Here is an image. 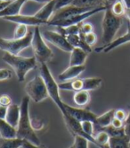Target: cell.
I'll return each instance as SVG.
<instances>
[{
	"label": "cell",
	"instance_id": "6da1fadb",
	"mask_svg": "<svg viewBox=\"0 0 130 148\" xmlns=\"http://www.w3.org/2000/svg\"><path fill=\"white\" fill-rule=\"evenodd\" d=\"M30 97L24 96L22 98V103H21V115H20V120L17 129V135L16 137L23 139V140L30 141V143L40 145L41 142L39 138L36 135L34 128L31 125V120L30 117V111H29V105H30Z\"/></svg>",
	"mask_w": 130,
	"mask_h": 148
},
{
	"label": "cell",
	"instance_id": "7a4b0ae2",
	"mask_svg": "<svg viewBox=\"0 0 130 148\" xmlns=\"http://www.w3.org/2000/svg\"><path fill=\"white\" fill-rule=\"evenodd\" d=\"M2 58L6 64L13 67L19 82H23L28 72L37 67V58L34 57L25 58L5 52Z\"/></svg>",
	"mask_w": 130,
	"mask_h": 148
},
{
	"label": "cell",
	"instance_id": "3957f363",
	"mask_svg": "<svg viewBox=\"0 0 130 148\" xmlns=\"http://www.w3.org/2000/svg\"><path fill=\"white\" fill-rule=\"evenodd\" d=\"M121 26V17L116 16L111 12L110 7L107 8L104 11V15L102 22V46L105 47L114 40V37L118 32L119 29Z\"/></svg>",
	"mask_w": 130,
	"mask_h": 148
},
{
	"label": "cell",
	"instance_id": "277c9868",
	"mask_svg": "<svg viewBox=\"0 0 130 148\" xmlns=\"http://www.w3.org/2000/svg\"><path fill=\"white\" fill-rule=\"evenodd\" d=\"M39 70H40V75L43 77V79L45 81L49 97L56 104V106L59 108V110L62 112V114L65 115L67 111L64 108V102L62 101L60 96L59 84L56 83L55 78L52 75L46 63H40Z\"/></svg>",
	"mask_w": 130,
	"mask_h": 148
},
{
	"label": "cell",
	"instance_id": "5b68a950",
	"mask_svg": "<svg viewBox=\"0 0 130 148\" xmlns=\"http://www.w3.org/2000/svg\"><path fill=\"white\" fill-rule=\"evenodd\" d=\"M31 46L35 58L39 63H47L53 58L54 53L52 49L46 44L42 34L39 30V26H36L33 32V38L31 41Z\"/></svg>",
	"mask_w": 130,
	"mask_h": 148
},
{
	"label": "cell",
	"instance_id": "8992f818",
	"mask_svg": "<svg viewBox=\"0 0 130 148\" xmlns=\"http://www.w3.org/2000/svg\"><path fill=\"white\" fill-rule=\"evenodd\" d=\"M102 80L100 77H90V78H76L71 81L63 82L59 84L60 90H66V91H73L79 92L82 90L86 91H94L98 89L102 85Z\"/></svg>",
	"mask_w": 130,
	"mask_h": 148
},
{
	"label": "cell",
	"instance_id": "52a82bcc",
	"mask_svg": "<svg viewBox=\"0 0 130 148\" xmlns=\"http://www.w3.org/2000/svg\"><path fill=\"white\" fill-rule=\"evenodd\" d=\"M33 32L29 33L22 39H4L0 37V49L13 55H19L22 50L31 46Z\"/></svg>",
	"mask_w": 130,
	"mask_h": 148
},
{
	"label": "cell",
	"instance_id": "ba28073f",
	"mask_svg": "<svg viewBox=\"0 0 130 148\" xmlns=\"http://www.w3.org/2000/svg\"><path fill=\"white\" fill-rule=\"evenodd\" d=\"M25 92L28 96L36 103L46 99L49 95L45 81L41 75H37L25 85Z\"/></svg>",
	"mask_w": 130,
	"mask_h": 148
},
{
	"label": "cell",
	"instance_id": "9c48e42d",
	"mask_svg": "<svg viewBox=\"0 0 130 148\" xmlns=\"http://www.w3.org/2000/svg\"><path fill=\"white\" fill-rule=\"evenodd\" d=\"M107 8H109V7H106V6L97 7V8H94V9H92L90 11L85 12L83 14H76L71 17H69V18H66V19H62V20L54 21V22H48L47 24L51 25V26H56V27H67V26H70V25L79 24L80 23H82L86 19L89 18V17H91L92 15L97 14L99 12L105 11Z\"/></svg>",
	"mask_w": 130,
	"mask_h": 148
},
{
	"label": "cell",
	"instance_id": "30bf717a",
	"mask_svg": "<svg viewBox=\"0 0 130 148\" xmlns=\"http://www.w3.org/2000/svg\"><path fill=\"white\" fill-rule=\"evenodd\" d=\"M42 36L46 41L52 43L54 46L60 49L61 50L65 51V52H71L74 49L70 42L68 41L66 36L63 35L62 33L54 32V31H49L46 30L42 32Z\"/></svg>",
	"mask_w": 130,
	"mask_h": 148
},
{
	"label": "cell",
	"instance_id": "8fae6325",
	"mask_svg": "<svg viewBox=\"0 0 130 148\" xmlns=\"http://www.w3.org/2000/svg\"><path fill=\"white\" fill-rule=\"evenodd\" d=\"M63 117L65 125H66V127H67V128L69 130V132H70L73 136H80L86 137V138H88L91 143L94 144L95 145L97 146L96 142H95V140H94V137L91 136H89L88 134H86L84 132L80 121L76 119L75 118H73L70 114H68V113H66L65 115H63Z\"/></svg>",
	"mask_w": 130,
	"mask_h": 148
},
{
	"label": "cell",
	"instance_id": "7c38bea8",
	"mask_svg": "<svg viewBox=\"0 0 130 148\" xmlns=\"http://www.w3.org/2000/svg\"><path fill=\"white\" fill-rule=\"evenodd\" d=\"M64 108L67 111L68 114H70L76 119H77L80 122L86 120H90V121H94L96 120L97 116L94 114V112L88 109H84V108H75L72 106L68 105V104L64 103Z\"/></svg>",
	"mask_w": 130,
	"mask_h": 148
},
{
	"label": "cell",
	"instance_id": "4fadbf2b",
	"mask_svg": "<svg viewBox=\"0 0 130 148\" xmlns=\"http://www.w3.org/2000/svg\"><path fill=\"white\" fill-rule=\"evenodd\" d=\"M6 21L13 22L17 24L22 23L27 26H39L42 24H47L45 21H43L35 15H28V14H17L13 16H8L3 18Z\"/></svg>",
	"mask_w": 130,
	"mask_h": 148
},
{
	"label": "cell",
	"instance_id": "5bb4252c",
	"mask_svg": "<svg viewBox=\"0 0 130 148\" xmlns=\"http://www.w3.org/2000/svg\"><path fill=\"white\" fill-rule=\"evenodd\" d=\"M127 42H130V25H129V23L127 24V32L124 34V35L114 40L110 44H109L105 47H97L96 49H94V51L97 52V53H100V52L108 53V52L113 50L114 49H116L121 45L126 44Z\"/></svg>",
	"mask_w": 130,
	"mask_h": 148
},
{
	"label": "cell",
	"instance_id": "9a60e30c",
	"mask_svg": "<svg viewBox=\"0 0 130 148\" xmlns=\"http://www.w3.org/2000/svg\"><path fill=\"white\" fill-rule=\"evenodd\" d=\"M86 70V66H70L58 75V79L63 82L71 81L79 77Z\"/></svg>",
	"mask_w": 130,
	"mask_h": 148
},
{
	"label": "cell",
	"instance_id": "2e32d148",
	"mask_svg": "<svg viewBox=\"0 0 130 148\" xmlns=\"http://www.w3.org/2000/svg\"><path fill=\"white\" fill-rule=\"evenodd\" d=\"M114 114H115V110L112 109V110L106 111L105 113H103L101 116H97L96 120L94 122V134L101 131L102 127L110 126L114 119Z\"/></svg>",
	"mask_w": 130,
	"mask_h": 148
},
{
	"label": "cell",
	"instance_id": "e0dca14e",
	"mask_svg": "<svg viewBox=\"0 0 130 148\" xmlns=\"http://www.w3.org/2000/svg\"><path fill=\"white\" fill-rule=\"evenodd\" d=\"M25 2L26 0H14V1H11L3 10L0 11V18L20 14V11L22 5L25 4Z\"/></svg>",
	"mask_w": 130,
	"mask_h": 148
},
{
	"label": "cell",
	"instance_id": "ac0fdd59",
	"mask_svg": "<svg viewBox=\"0 0 130 148\" xmlns=\"http://www.w3.org/2000/svg\"><path fill=\"white\" fill-rule=\"evenodd\" d=\"M55 11V0H50L49 2L45 3V5L41 7L40 9L34 14L38 18L45 21L46 23L52 18Z\"/></svg>",
	"mask_w": 130,
	"mask_h": 148
},
{
	"label": "cell",
	"instance_id": "d6986e66",
	"mask_svg": "<svg viewBox=\"0 0 130 148\" xmlns=\"http://www.w3.org/2000/svg\"><path fill=\"white\" fill-rule=\"evenodd\" d=\"M21 115V108L17 104H11L7 107V112L5 116V120L8 123L11 124L15 128L18 127L19 120Z\"/></svg>",
	"mask_w": 130,
	"mask_h": 148
},
{
	"label": "cell",
	"instance_id": "ffe728a7",
	"mask_svg": "<svg viewBox=\"0 0 130 148\" xmlns=\"http://www.w3.org/2000/svg\"><path fill=\"white\" fill-rule=\"evenodd\" d=\"M88 53L80 48H74L71 52L70 66H82L85 64Z\"/></svg>",
	"mask_w": 130,
	"mask_h": 148
},
{
	"label": "cell",
	"instance_id": "44dd1931",
	"mask_svg": "<svg viewBox=\"0 0 130 148\" xmlns=\"http://www.w3.org/2000/svg\"><path fill=\"white\" fill-rule=\"evenodd\" d=\"M17 135V129L9 124L4 119H0V136L5 138H14Z\"/></svg>",
	"mask_w": 130,
	"mask_h": 148
},
{
	"label": "cell",
	"instance_id": "7402d4cb",
	"mask_svg": "<svg viewBox=\"0 0 130 148\" xmlns=\"http://www.w3.org/2000/svg\"><path fill=\"white\" fill-rule=\"evenodd\" d=\"M108 145L110 148H130V137L127 135L110 137Z\"/></svg>",
	"mask_w": 130,
	"mask_h": 148
},
{
	"label": "cell",
	"instance_id": "603a6c76",
	"mask_svg": "<svg viewBox=\"0 0 130 148\" xmlns=\"http://www.w3.org/2000/svg\"><path fill=\"white\" fill-rule=\"evenodd\" d=\"M73 101L77 106L86 107L91 101V95L89 93V91L82 90L79 92H75L73 95Z\"/></svg>",
	"mask_w": 130,
	"mask_h": 148
},
{
	"label": "cell",
	"instance_id": "cb8c5ba5",
	"mask_svg": "<svg viewBox=\"0 0 130 148\" xmlns=\"http://www.w3.org/2000/svg\"><path fill=\"white\" fill-rule=\"evenodd\" d=\"M71 5L79 7H86L89 9H94L101 6L108 7L104 0H74Z\"/></svg>",
	"mask_w": 130,
	"mask_h": 148
},
{
	"label": "cell",
	"instance_id": "d4e9b609",
	"mask_svg": "<svg viewBox=\"0 0 130 148\" xmlns=\"http://www.w3.org/2000/svg\"><path fill=\"white\" fill-rule=\"evenodd\" d=\"M24 143L23 139L14 138H5L0 136V148H21Z\"/></svg>",
	"mask_w": 130,
	"mask_h": 148
},
{
	"label": "cell",
	"instance_id": "484cf974",
	"mask_svg": "<svg viewBox=\"0 0 130 148\" xmlns=\"http://www.w3.org/2000/svg\"><path fill=\"white\" fill-rule=\"evenodd\" d=\"M94 140L96 142V145L98 147L102 148L104 145H108L109 140H110V136L109 134L104 131V130H101V131L97 132L96 134L94 135Z\"/></svg>",
	"mask_w": 130,
	"mask_h": 148
},
{
	"label": "cell",
	"instance_id": "4316f807",
	"mask_svg": "<svg viewBox=\"0 0 130 148\" xmlns=\"http://www.w3.org/2000/svg\"><path fill=\"white\" fill-rule=\"evenodd\" d=\"M127 8V7L126 6V5L124 4L122 0H117V1L110 6V10L116 16L122 17L123 15L126 14Z\"/></svg>",
	"mask_w": 130,
	"mask_h": 148
},
{
	"label": "cell",
	"instance_id": "83f0119b",
	"mask_svg": "<svg viewBox=\"0 0 130 148\" xmlns=\"http://www.w3.org/2000/svg\"><path fill=\"white\" fill-rule=\"evenodd\" d=\"M58 28H59V32L62 33L64 36L76 35V34H79L80 32L79 24H74V25L67 26V27H58Z\"/></svg>",
	"mask_w": 130,
	"mask_h": 148
},
{
	"label": "cell",
	"instance_id": "f1b7e54d",
	"mask_svg": "<svg viewBox=\"0 0 130 148\" xmlns=\"http://www.w3.org/2000/svg\"><path fill=\"white\" fill-rule=\"evenodd\" d=\"M102 130H104L106 131L110 137H115V136H124L126 135V132H125V126L123 127H120V128H118V127H113L111 124L108 127H102Z\"/></svg>",
	"mask_w": 130,
	"mask_h": 148
},
{
	"label": "cell",
	"instance_id": "f546056e",
	"mask_svg": "<svg viewBox=\"0 0 130 148\" xmlns=\"http://www.w3.org/2000/svg\"><path fill=\"white\" fill-rule=\"evenodd\" d=\"M28 33H29L28 26L25 24L19 23V24H17V26L14 29L13 38V39H22L27 35Z\"/></svg>",
	"mask_w": 130,
	"mask_h": 148
},
{
	"label": "cell",
	"instance_id": "4dcf8cb0",
	"mask_svg": "<svg viewBox=\"0 0 130 148\" xmlns=\"http://www.w3.org/2000/svg\"><path fill=\"white\" fill-rule=\"evenodd\" d=\"M89 140L88 138L80 136H74V148H88Z\"/></svg>",
	"mask_w": 130,
	"mask_h": 148
},
{
	"label": "cell",
	"instance_id": "1f68e13d",
	"mask_svg": "<svg viewBox=\"0 0 130 148\" xmlns=\"http://www.w3.org/2000/svg\"><path fill=\"white\" fill-rule=\"evenodd\" d=\"M81 126H82V128H83L84 132L86 134H88L91 136H94V121H90V120L82 121Z\"/></svg>",
	"mask_w": 130,
	"mask_h": 148
},
{
	"label": "cell",
	"instance_id": "d6a6232c",
	"mask_svg": "<svg viewBox=\"0 0 130 148\" xmlns=\"http://www.w3.org/2000/svg\"><path fill=\"white\" fill-rule=\"evenodd\" d=\"M79 35L86 43H88L89 46H92V45L95 44V42H96V40H97L96 34H95L94 32H90V33L86 34V35H83V34L79 33Z\"/></svg>",
	"mask_w": 130,
	"mask_h": 148
},
{
	"label": "cell",
	"instance_id": "836d02e7",
	"mask_svg": "<svg viewBox=\"0 0 130 148\" xmlns=\"http://www.w3.org/2000/svg\"><path fill=\"white\" fill-rule=\"evenodd\" d=\"M79 28H80V34H83V35H86V34L90 33L93 32V25L89 23H79Z\"/></svg>",
	"mask_w": 130,
	"mask_h": 148
},
{
	"label": "cell",
	"instance_id": "e575fe53",
	"mask_svg": "<svg viewBox=\"0 0 130 148\" xmlns=\"http://www.w3.org/2000/svg\"><path fill=\"white\" fill-rule=\"evenodd\" d=\"M55 11H57L63 7L71 5L74 0H55Z\"/></svg>",
	"mask_w": 130,
	"mask_h": 148
},
{
	"label": "cell",
	"instance_id": "d590c367",
	"mask_svg": "<svg viewBox=\"0 0 130 148\" xmlns=\"http://www.w3.org/2000/svg\"><path fill=\"white\" fill-rule=\"evenodd\" d=\"M12 77V72L9 69L0 68V81L8 80Z\"/></svg>",
	"mask_w": 130,
	"mask_h": 148
},
{
	"label": "cell",
	"instance_id": "8d00e7d4",
	"mask_svg": "<svg viewBox=\"0 0 130 148\" xmlns=\"http://www.w3.org/2000/svg\"><path fill=\"white\" fill-rule=\"evenodd\" d=\"M114 118L123 121L125 123V121L127 118V113L124 110H121V109H119V110H115V114H114Z\"/></svg>",
	"mask_w": 130,
	"mask_h": 148
},
{
	"label": "cell",
	"instance_id": "74e56055",
	"mask_svg": "<svg viewBox=\"0 0 130 148\" xmlns=\"http://www.w3.org/2000/svg\"><path fill=\"white\" fill-rule=\"evenodd\" d=\"M11 97L8 94H2L0 95V105L8 107L11 105Z\"/></svg>",
	"mask_w": 130,
	"mask_h": 148
},
{
	"label": "cell",
	"instance_id": "f35d334b",
	"mask_svg": "<svg viewBox=\"0 0 130 148\" xmlns=\"http://www.w3.org/2000/svg\"><path fill=\"white\" fill-rule=\"evenodd\" d=\"M31 120V125H32V127L34 129H40L43 127V123L39 119H38L37 118H33V119H30Z\"/></svg>",
	"mask_w": 130,
	"mask_h": 148
},
{
	"label": "cell",
	"instance_id": "ab89813d",
	"mask_svg": "<svg viewBox=\"0 0 130 148\" xmlns=\"http://www.w3.org/2000/svg\"><path fill=\"white\" fill-rule=\"evenodd\" d=\"M22 148H46V146H44L43 145H34V144L30 143V141L24 140V143H23Z\"/></svg>",
	"mask_w": 130,
	"mask_h": 148
},
{
	"label": "cell",
	"instance_id": "60d3db41",
	"mask_svg": "<svg viewBox=\"0 0 130 148\" xmlns=\"http://www.w3.org/2000/svg\"><path fill=\"white\" fill-rule=\"evenodd\" d=\"M111 125L115 127H118V128H120V127H123L125 126V123L123 122V121H121L116 118L113 119V120H112V122H111Z\"/></svg>",
	"mask_w": 130,
	"mask_h": 148
},
{
	"label": "cell",
	"instance_id": "b9f144b4",
	"mask_svg": "<svg viewBox=\"0 0 130 148\" xmlns=\"http://www.w3.org/2000/svg\"><path fill=\"white\" fill-rule=\"evenodd\" d=\"M6 112H7V107L0 105V119H5L6 116Z\"/></svg>",
	"mask_w": 130,
	"mask_h": 148
},
{
	"label": "cell",
	"instance_id": "7bdbcfd3",
	"mask_svg": "<svg viewBox=\"0 0 130 148\" xmlns=\"http://www.w3.org/2000/svg\"><path fill=\"white\" fill-rule=\"evenodd\" d=\"M10 2H11V1H0V11L3 10L4 8H5L8 4H9Z\"/></svg>",
	"mask_w": 130,
	"mask_h": 148
},
{
	"label": "cell",
	"instance_id": "ee69618b",
	"mask_svg": "<svg viewBox=\"0 0 130 148\" xmlns=\"http://www.w3.org/2000/svg\"><path fill=\"white\" fill-rule=\"evenodd\" d=\"M125 132H126V135L130 137V123L125 125Z\"/></svg>",
	"mask_w": 130,
	"mask_h": 148
},
{
	"label": "cell",
	"instance_id": "f6af8a7d",
	"mask_svg": "<svg viewBox=\"0 0 130 148\" xmlns=\"http://www.w3.org/2000/svg\"><path fill=\"white\" fill-rule=\"evenodd\" d=\"M116 1H117V0H104V2H105L106 5H107L108 7H110V6H111L112 5H113Z\"/></svg>",
	"mask_w": 130,
	"mask_h": 148
},
{
	"label": "cell",
	"instance_id": "bcb514c9",
	"mask_svg": "<svg viewBox=\"0 0 130 148\" xmlns=\"http://www.w3.org/2000/svg\"><path fill=\"white\" fill-rule=\"evenodd\" d=\"M27 1V0H26ZM30 1H34V2H38V3H47L50 0H30Z\"/></svg>",
	"mask_w": 130,
	"mask_h": 148
},
{
	"label": "cell",
	"instance_id": "7dc6e473",
	"mask_svg": "<svg viewBox=\"0 0 130 148\" xmlns=\"http://www.w3.org/2000/svg\"><path fill=\"white\" fill-rule=\"evenodd\" d=\"M126 17L130 21V8H127V11H126Z\"/></svg>",
	"mask_w": 130,
	"mask_h": 148
},
{
	"label": "cell",
	"instance_id": "c3c4849f",
	"mask_svg": "<svg viewBox=\"0 0 130 148\" xmlns=\"http://www.w3.org/2000/svg\"><path fill=\"white\" fill-rule=\"evenodd\" d=\"M130 123V110H129V112L127 113V119H126V121H125V125L126 124H129Z\"/></svg>",
	"mask_w": 130,
	"mask_h": 148
},
{
	"label": "cell",
	"instance_id": "681fc988",
	"mask_svg": "<svg viewBox=\"0 0 130 148\" xmlns=\"http://www.w3.org/2000/svg\"><path fill=\"white\" fill-rule=\"evenodd\" d=\"M127 8H130V0H122Z\"/></svg>",
	"mask_w": 130,
	"mask_h": 148
},
{
	"label": "cell",
	"instance_id": "f907efd6",
	"mask_svg": "<svg viewBox=\"0 0 130 148\" xmlns=\"http://www.w3.org/2000/svg\"><path fill=\"white\" fill-rule=\"evenodd\" d=\"M102 148H110V147H109V145H104V146H103Z\"/></svg>",
	"mask_w": 130,
	"mask_h": 148
},
{
	"label": "cell",
	"instance_id": "816d5d0a",
	"mask_svg": "<svg viewBox=\"0 0 130 148\" xmlns=\"http://www.w3.org/2000/svg\"><path fill=\"white\" fill-rule=\"evenodd\" d=\"M0 1H12V0H0Z\"/></svg>",
	"mask_w": 130,
	"mask_h": 148
},
{
	"label": "cell",
	"instance_id": "f5cc1de1",
	"mask_svg": "<svg viewBox=\"0 0 130 148\" xmlns=\"http://www.w3.org/2000/svg\"><path fill=\"white\" fill-rule=\"evenodd\" d=\"M70 148H74V147H73V145H72V146H71Z\"/></svg>",
	"mask_w": 130,
	"mask_h": 148
}]
</instances>
